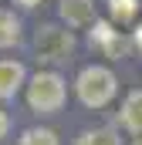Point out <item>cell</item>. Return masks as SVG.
I'll list each match as a JSON object with an SVG mask.
<instances>
[{
	"label": "cell",
	"instance_id": "cell-13",
	"mask_svg": "<svg viewBox=\"0 0 142 145\" xmlns=\"http://www.w3.org/2000/svg\"><path fill=\"white\" fill-rule=\"evenodd\" d=\"M7 128H10V121H7V115H3V111H0V138H3V135H7Z\"/></svg>",
	"mask_w": 142,
	"mask_h": 145
},
{
	"label": "cell",
	"instance_id": "cell-5",
	"mask_svg": "<svg viewBox=\"0 0 142 145\" xmlns=\"http://www.w3.org/2000/svg\"><path fill=\"white\" fill-rule=\"evenodd\" d=\"M61 17L68 20V24H91V17H95V3L91 0H61Z\"/></svg>",
	"mask_w": 142,
	"mask_h": 145
},
{
	"label": "cell",
	"instance_id": "cell-8",
	"mask_svg": "<svg viewBox=\"0 0 142 145\" xmlns=\"http://www.w3.org/2000/svg\"><path fill=\"white\" fill-rule=\"evenodd\" d=\"M74 145H118V135H115L112 128H95V132L78 135V142H74Z\"/></svg>",
	"mask_w": 142,
	"mask_h": 145
},
{
	"label": "cell",
	"instance_id": "cell-7",
	"mask_svg": "<svg viewBox=\"0 0 142 145\" xmlns=\"http://www.w3.org/2000/svg\"><path fill=\"white\" fill-rule=\"evenodd\" d=\"M108 14H112V20L129 24V20L139 14V0H108Z\"/></svg>",
	"mask_w": 142,
	"mask_h": 145
},
{
	"label": "cell",
	"instance_id": "cell-12",
	"mask_svg": "<svg viewBox=\"0 0 142 145\" xmlns=\"http://www.w3.org/2000/svg\"><path fill=\"white\" fill-rule=\"evenodd\" d=\"M112 34H115V31H112V24H105V20H95V27H91V44H105Z\"/></svg>",
	"mask_w": 142,
	"mask_h": 145
},
{
	"label": "cell",
	"instance_id": "cell-11",
	"mask_svg": "<svg viewBox=\"0 0 142 145\" xmlns=\"http://www.w3.org/2000/svg\"><path fill=\"white\" fill-rule=\"evenodd\" d=\"M102 47H105V54H108V57H122V54L129 51V40H122V34L115 31V34L108 37V40L102 44Z\"/></svg>",
	"mask_w": 142,
	"mask_h": 145
},
{
	"label": "cell",
	"instance_id": "cell-4",
	"mask_svg": "<svg viewBox=\"0 0 142 145\" xmlns=\"http://www.w3.org/2000/svg\"><path fill=\"white\" fill-rule=\"evenodd\" d=\"M24 84V68L17 61H0V98H14Z\"/></svg>",
	"mask_w": 142,
	"mask_h": 145
},
{
	"label": "cell",
	"instance_id": "cell-6",
	"mask_svg": "<svg viewBox=\"0 0 142 145\" xmlns=\"http://www.w3.org/2000/svg\"><path fill=\"white\" fill-rule=\"evenodd\" d=\"M122 125L129 132H139L142 135V88L125 98V105H122Z\"/></svg>",
	"mask_w": 142,
	"mask_h": 145
},
{
	"label": "cell",
	"instance_id": "cell-1",
	"mask_svg": "<svg viewBox=\"0 0 142 145\" xmlns=\"http://www.w3.org/2000/svg\"><path fill=\"white\" fill-rule=\"evenodd\" d=\"M74 88H78L81 105H88V108H105L108 101L115 98V74L108 71V68H102V64H91V68H85V71L78 74Z\"/></svg>",
	"mask_w": 142,
	"mask_h": 145
},
{
	"label": "cell",
	"instance_id": "cell-14",
	"mask_svg": "<svg viewBox=\"0 0 142 145\" xmlns=\"http://www.w3.org/2000/svg\"><path fill=\"white\" fill-rule=\"evenodd\" d=\"M135 44H139V47H142V24H139V27H135Z\"/></svg>",
	"mask_w": 142,
	"mask_h": 145
},
{
	"label": "cell",
	"instance_id": "cell-16",
	"mask_svg": "<svg viewBox=\"0 0 142 145\" xmlns=\"http://www.w3.org/2000/svg\"><path fill=\"white\" fill-rule=\"evenodd\" d=\"M135 145H142V138H135Z\"/></svg>",
	"mask_w": 142,
	"mask_h": 145
},
{
	"label": "cell",
	"instance_id": "cell-10",
	"mask_svg": "<svg viewBox=\"0 0 142 145\" xmlns=\"http://www.w3.org/2000/svg\"><path fill=\"white\" fill-rule=\"evenodd\" d=\"M17 40V20L10 10H0V47H10Z\"/></svg>",
	"mask_w": 142,
	"mask_h": 145
},
{
	"label": "cell",
	"instance_id": "cell-15",
	"mask_svg": "<svg viewBox=\"0 0 142 145\" xmlns=\"http://www.w3.org/2000/svg\"><path fill=\"white\" fill-rule=\"evenodd\" d=\"M17 3H24V7H34V3H41V0H17Z\"/></svg>",
	"mask_w": 142,
	"mask_h": 145
},
{
	"label": "cell",
	"instance_id": "cell-2",
	"mask_svg": "<svg viewBox=\"0 0 142 145\" xmlns=\"http://www.w3.org/2000/svg\"><path fill=\"white\" fill-rule=\"evenodd\" d=\"M27 105L41 115H51L64 105V81L58 74H34L31 84H27Z\"/></svg>",
	"mask_w": 142,
	"mask_h": 145
},
{
	"label": "cell",
	"instance_id": "cell-3",
	"mask_svg": "<svg viewBox=\"0 0 142 145\" xmlns=\"http://www.w3.org/2000/svg\"><path fill=\"white\" fill-rule=\"evenodd\" d=\"M34 47L41 61H61L74 47V37H71V31H61V27H41L34 37Z\"/></svg>",
	"mask_w": 142,
	"mask_h": 145
},
{
	"label": "cell",
	"instance_id": "cell-9",
	"mask_svg": "<svg viewBox=\"0 0 142 145\" xmlns=\"http://www.w3.org/2000/svg\"><path fill=\"white\" fill-rule=\"evenodd\" d=\"M20 145H58V135L51 128H27L20 135Z\"/></svg>",
	"mask_w": 142,
	"mask_h": 145
}]
</instances>
